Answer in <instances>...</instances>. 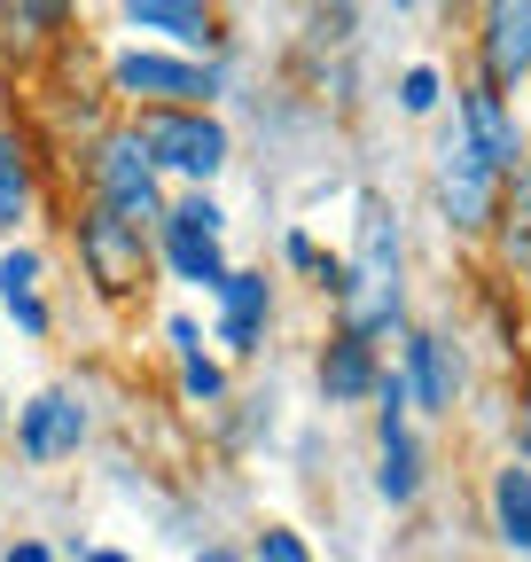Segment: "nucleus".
<instances>
[{"mask_svg":"<svg viewBox=\"0 0 531 562\" xmlns=\"http://www.w3.org/2000/svg\"><path fill=\"white\" fill-rule=\"evenodd\" d=\"M290 266H320V250H313L305 235H290ZM320 273H328V266H320ZM328 281H337V273H328Z\"/></svg>","mask_w":531,"mask_h":562,"instance_id":"24","label":"nucleus"},{"mask_svg":"<svg viewBox=\"0 0 531 562\" xmlns=\"http://www.w3.org/2000/svg\"><path fill=\"white\" fill-rule=\"evenodd\" d=\"M415 398L430 414H453V391H461V360H453V344L445 336H415Z\"/></svg>","mask_w":531,"mask_h":562,"instance_id":"11","label":"nucleus"},{"mask_svg":"<svg viewBox=\"0 0 531 562\" xmlns=\"http://www.w3.org/2000/svg\"><path fill=\"white\" fill-rule=\"evenodd\" d=\"M398 102H407L415 117H422V110H438V70H407V87H398Z\"/></svg>","mask_w":531,"mask_h":562,"instance_id":"22","label":"nucleus"},{"mask_svg":"<svg viewBox=\"0 0 531 562\" xmlns=\"http://www.w3.org/2000/svg\"><path fill=\"white\" fill-rule=\"evenodd\" d=\"M24 203H32V157L16 133H0V227H16Z\"/></svg>","mask_w":531,"mask_h":562,"instance_id":"17","label":"nucleus"},{"mask_svg":"<svg viewBox=\"0 0 531 562\" xmlns=\"http://www.w3.org/2000/svg\"><path fill=\"white\" fill-rule=\"evenodd\" d=\"M250 562H313V547H305L297 531H282V524H266L258 547H250Z\"/></svg>","mask_w":531,"mask_h":562,"instance_id":"20","label":"nucleus"},{"mask_svg":"<svg viewBox=\"0 0 531 562\" xmlns=\"http://www.w3.org/2000/svg\"><path fill=\"white\" fill-rule=\"evenodd\" d=\"M383 375H375V344L368 336H337V344H328V360H320V391L328 398H360Z\"/></svg>","mask_w":531,"mask_h":562,"instance_id":"14","label":"nucleus"},{"mask_svg":"<svg viewBox=\"0 0 531 562\" xmlns=\"http://www.w3.org/2000/svg\"><path fill=\"white\" fill-rule=\"evenodd\" d=\"M87 562H125V554H110V547H102V554H87Z\"/></svg>","mask_w":531,"mask_h":562,"instance_id":"26","label":"nucleus"},{"mask_svg":"<svg viewBox=\"0 0 531 562\" xmlns=\"http://www.w3.org/2000/svg\"><path fill=\"white\" fill-rule=\"evenodd\" d=\"M79 258H87V273L102 281L110 297H125L133 281L149 273V250H142V227L133 220H117V211L102 203V211H87L79 220Z\"/></svg>","mask_w":531,"mask_h":562,"instance_id":"5","label":"nucleus"},{"mask_svg":"<svg viewBox=\"0 0 531 562\" xmlns=\"http://www.w3.org/2000/svg\"><path fill=\"white\" fill-rule=\"evenodd\" d=\"M485 79H531V0H485Z\"/></svg>","mask_w":531,"mask_h":562,"instance_id":"8","label":"nucleus"},{"mask_svg":"<svg viewBox=\"0 0 531 562\" xmlns=\"http://www.w3.org/2000/svg\"><path fill=\"white\" fill-rule=\"evenodd\" d=\"M500 250H508V266H531V172H516V203H508Z\"/></svg>","mask_w":531,"mask_h":562,"instance_id":"18","label":"nucleus"},{"mask_svg":"<svg viewBox=\"0 0 531 562\" xmlns=\"http://www.w3.org/2000/svg\"><path fill=\"white\" fill-rule=\"evenodd\" d=\"M117 94L149 102V110H195L219 94V70L188 63V55H117Z\"/></svg>","mask_w":531,"mask_h":562,"instance_id":"3","label":"nucleus"},{"mask_svg":"<svg viewBox=\"0 0 531 562\" xmlns=\"http://www.w3.org/2000/svg\"><path fill=\"white\" fill-rule=\"evenodd\" d=\"M493 524H500V539H508L516 554H531V469H523V461H508V469L493 476Z\"/></svg>","mask_w":531,"mask_h":562,"instance_id":"15","label":"nucleus"},{"mask_svg":"<svg viewBox=\"0 0 531 562\" xmlns=\"http://www.w3.org/2000/svg\"><path fill=\"white\" fill-rule=\"evenodd\" d=\"M0 24H9V40H16V32L39 40V32L63 24V0H0Z\"/></svg>","mask_w":531,"mask_h":562,"instance_id":"19","label":"nucleus"},{"mask_svg":"<svg viewBox=\"0 0 531 562\" xmlns=\"http://www.w3.org/2000/svg\"><path fill=\"white\" fill-rule=\"evenodd\" d=\"M133 140H142L149 165H172L188 180H212L227 165V133L204 110H142V117H133Z\"/></svg>","mask_w":531,"mask_h":562,"instance_id":"1","label":"nucleus"},{"mask_svg":"<svg viewBox=\"0 0 531 562\" xmlns=\"http://www.w3.org/2000/svg\"><path fill=\"white\" fill-rule=\"evenodd\" d=\"M493 188H500V165L453 125L438 140V203H445V220L453 227H485L493 220Z\"/></svg>","mask_w":531,"mask_h":562,"instance_id":"4","label":"nucleus"},{"mask_svg":"<svg viewBox=\"0 0 531 562\" xmlns=\"http://www.w3.org/2000/svg\"><path fill=\"white\" fill-rule=\"evenodd\" d=\"M0 562H55V554H47L39 539H16V547H9V554H0Z\"/></svg>","mask_w":531,"mask_h":562,"instance_id":"25","label":"nucleus"},{"mask_svg":"<svg viewBox=\"0 0 531 562\" xmlns=\"http://www.w3.org/2000/svg\"><path fill=\"white\" fill-rule=\"evenodd\" d=\"M219 297H227L219 344L250 351V344H258V321H266V281H258V273H227V281H219Z\"/></svg>","mask_w":531,"mask_h":562,"instance_id":"16","label":"nucleus"},{"mask_svg":"<svg viewBox=\"0 0 531 562\" xmlns=\"http://www.w3.org/2000/svg\"><path fill=\"white\" fill-rule=\"evenodd\" d=\"M180 383H188V398H219V368H212V360H195V351L180 360Z\"/></svg>","mask_w":531,"mask_h":562,"instance_id":"23","label":"nucleus"},{"mask_svg":"<svg viewBox=\"0 0 531 562\" xmlns=\"http://www.w3.org/2000/svg\"><path fill=\"white\" fill-rule=\"evenodd\" d=\"M0 305L24 336H47V305H39V258L32 250H9L0 258Z\"/></svg>","mask_w":531,"mask_h":562,"instance_id":"12","label":"nucleus"},{"mask_svg":"<svg viewBox=\"0 0 531 562\" xmlns=\"http://www.w3.org/2000/svg\"><path fill=\"white\" fill-rule=\"evenodd\" d=\"M391 313H398V227L383 203H368L360 258H352V336H375Z\"/></svg>","mask_w":531,"mask_h":562,"instance_id":"2","label":"nucleus"},{"mask_svg":"<svg viewBox=\"0 0 531 562\" xmlns=\"http://www.w3.org/2000/svg\"><path fill=\"white\" fill-rule=\"evenodd\" d=\"M79 438H87V406L71 391H39L24 406V422H16L24 461H63V453H79Z\"/></svg>","mask_w":531,"mask_h":562,"instance_id":"7","label":"nucleus"},{"mask_svg":"<svg viewBox=\"0 0 531 562\" xmlns=\"http://www.w3.org/2000/svg\"><path fill=\"white\" fill-rule=\"evenodd\" d=\"M165 220H172V227H195V235H219V227H227V211H219L212 195H188V203L165 211Z\"/></svg>","mask_w":531,"mask_h":562,"instance_id":"21","label":"nucleus"},{"mask_svg":"<svg viewBox=\"0 0 531 562\" xmlns=\"http://www.w3.org/2000/svg\"><path fill=\"white\" fill-rule=\"evenodd\" d=\"M461 133H470V140H477V149H485L500 172H516V157H523V133H516V117L500 110V87H493V79L461 94Z\"/></svg>","mask_w":531,"mask_h":562,"instance_id":"9","label":"nucleus"},{"mask_svg":"<svg viewBox=\"0 0 531 562\" xmlns=\"http://www.w3.org/2000/svg\"><path fill=\"white\" fill-rule=\"evenodd\" d=\"M94 180H102V203L117 211V220H133V227L165 220V203H157V165L142 157V140H133V133L102 140V157H94Z\"/></svg>","mask_w":531,"mask_h":562,"instance_id":"6","label":"nucleus"},{"mask_svg":"<svg viewBox=\"0 0 531 562\" xmlns=\"http://www.w3.org/2000/svg\"><path fill=\"white\" fill-rule=\"evenodd\" d=\"M165 258H172L180 281H195V290H219V281L235 273L219 258V235H195V227H172V220H165Z\"/></svg>","mask_w":531,"mask_h":562,"instance_id":"13","label":"nucleus"},{"mask_svg":"<svg viewBox=\"0 0 531 562\" xmlns=\"http://www.w3.org/2000/svg\"><path fill=\"white\" fill-rule=\"evenodd\" d=\"M125 16L142 24V32L180 40V47H212V40H219V24H212L204 0H125Z\"/></svg>","mask_w":531,"mask_h":562,"instance_id":"10","label":"nucleus"}]
</instances>
